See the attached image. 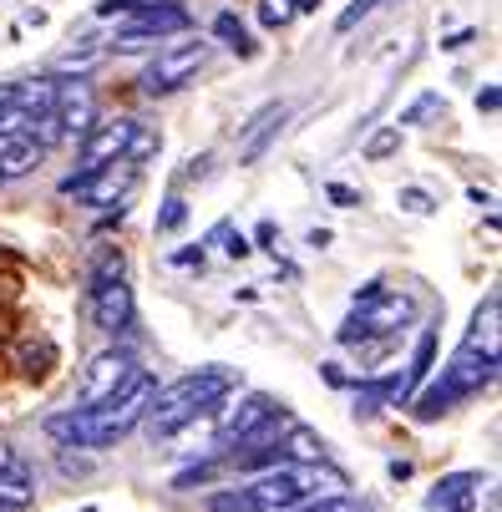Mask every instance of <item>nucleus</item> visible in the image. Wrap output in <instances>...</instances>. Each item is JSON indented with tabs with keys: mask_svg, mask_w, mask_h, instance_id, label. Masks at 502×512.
<instances>
[{
	"mask_svg": "<svg viewBox=\"0 0 502 512\" xmlns=\"http://www.w3.org/2000/svg\"><path fill=\"white\" fill-rule=\"evenodd\" d=\"M345 487V472L325 467V462H284L269 472H254V482L244 487H224L208 497V512H295L300 502L330 497Z\"/></svg>",
	"mask_w": 502,
	"mask_h": 512,
	"instance_id": "nucleus-1",
	"label": "nucleus"
},
{
	"mask_svg": "<svg viewBox=\"0 0 502 512\" xmlns=\"http://www.w3.org/2000/svg\"><path fill=\"white\" fill-rule=\"evenodd\" d=\"M153 391H158L153 376L142 371L127 391H117V396L102 401V406H71V411L51 416V421H46V436H51V442H61V447L107 452V447L122 442L132 426H142V416H148V406H153Z\"/></svg>",
	"mask_w": 502,
	"mask_h": 512,
	"instance_id": "nucleus-2",
	"label": "nucleus"
},
{
	"mask_svg": "<svg viewBox=\"0 0 502 512\" xmlns=\"http://www.w3.org/2000/svg\"><path fill=\"white\" fill-rule=\"evenodd\" d=\"M234 391H239V376L229 371V365H198V371L178 376L173 386L153 391V406H148L142 421H148L153 442H168V436H178L183 426L208 416L213 406H224Z\"/></svg>",
	"mask_w": 502,
	"mask_h": 512,
	"instance_id": "nucleus-3",
	"label": "nucleus"
},
{
	"mask_svg": "<svg viewBox=\"0 0 502 512\" xmlns=\"http://www.w3.org/2000/svg\"><path fill=\"white\" fill-rule=\"evenodd\" d=\"M492 381H497V355H487V350H477V345H462V350L447 360L442 381H432V386L416 396V416H421V421H437L442 411H452V401L477 396V391L492 386Z\"/></svg>",
	"mask_w": 502,
	"mask_h": 512,
	"instance_id": "nucleus-4",
	"label": "nucleus"
},
{
	"mask_svg": "<svg viewBox=\"0 0 502 512\" xmlns=\"http://www.w3.org/2000/svg\"><path fill=\"white\" fill-rule=\"evenodd\" d=\"M208 56H213L208 41H173V46H163L153 56V66L142 71V92H148V97H168V92L188 87L198 71L208 66Z\"/></svg>",
	"mask_w": 502,
	"mask_h": 512,
	"instance_id": "nucleus-5",
	"label": "nucleus"
},
{
	"mask_svg": "<svg viewBox=\"0 0 502 512\" xmlns=\"http://www.w3.org/2000/svg\"><path fill=\"white\" fill-rule=\"evenodd\" d=\"M406 325H416V300L381 289V295H376L366 310H355V315L340 325V345H366V340L396 335V330H406Z\"/></svg>",
	"mask_w": 502,
	"mask_h": 512,
	"instance_id": "nucleus-6",
	"label": "nucleus"
},
{
	"mask_svg": "<svg viewBox=\"0 0 502 512\" xmlns=\"http://www.w3.org/2000/svg\"><path fill=\"white\" fill-rule=\"evenodd\" d=\"M178 31H188V11L183 6H173V0H137L132 21L117 26V51H142V46L168 41Z\"/></svg>",
	"mask_w": 502,
	"mask_h": 512,
	"instance_id": "nucleus-7",
	"label": "nucleus"
},
{
	"mask_svg": "<svg viewBox=\"0 0 502 512\" xmlns=\"http://www.w3.org/2000/svg\"><path fill=\"white\" fill-rule=\"evenodd\" d=\"M137 376H142V365H137L127 350H102V355L87 365V376H82L77 406H102V401H112L117 391H127Z\"/></svg>",
	"mask_w": 502,
	"mask_h": 512,
	"instance_id": "nucleus-8",
	"label": "nucleus"
},
{
	"mask_svg": "<svg viewBox=\"0 0 502 512\" xmlns=\"http://www.w3.org/2000/svg\"><path fill=\"white\" fill-rule=\"evenodd\" d=\"M284 406L269 396V391H244L239 401H229L224 411H219V447H234V442H244V436H254L264 421H274Z\"/></svg>",
	"mask_w": 502,
	"mask_h": 512,
	"instance_id": "nucleus-9",
	"label": "nucleus"
},
{
	"mask_svg": "<svg viewBox=\"0 0 502 512\" xmlns=\"http://www.w3.org/2000/svg\"><path fill=\"white\" fill-rule=\"evenodd\" d=\"M87 305H92V320H97V330H107V335H127V330H132V320H137V305H132V284H127V279L87 284Z\"/></svg>",
	"mask_w": 502,
	"mask_h": 512,
	"instance_id": "nucleus-10",
	"label": "nucleus"
},
{
	"mask_svg": "<svg viewBox=\"0 0 502 512\" xmlns=\"http://www.w3.org/2000/svg\"><path fill=\"white\" fill-rule=\"evenodd\" d=\"M137 122L132 117H117V122H97L87 137H82V168H107V163H122L127 158V142H132Z\"/></svg>",
	"mask_w": 502,
	"mask_h": 512,
	"instance_id": "nucleus-11",
	"label": "nucleus"
},
{
	"mask_svg": "<svg viewBox=\"0 0 502 512\" xmlns=\"http://www.w3.org/2000/svg\"><path fill=\"white\" fill-rule=\"evenodd\" d=\"M51 117L61 122L66 137H87L97 127V102L82 82H56V102H51Z\"/></svg>",
	"mask_w": 502,
	"mask_h": 512,
	"instance_id": "nucleus-12",
	"label": "nucleus"
},
{
	"mask_svg": "<svg viewBox=\"0 0 502 512\" xmlns=\"http://www.w3.org/2000/svg\"><path fill=\"white\" fill-rule=\"evenodd\" d=\"M477 487H482V472H452L432 487L426 507L432 512H477Z\"/></svg>",
	"mask_w": 502,
	"mask_h": 512,
	"instance_id": "nucleus-13",
	"label": "nucleus"
},
{
	"mask_svg": "<svg viewBox=\"0 0 502 512\" xmlns=\"http://www.w3.org/2000/svg\"><path fill=\"white\" fill-rule=\"evenodd\" d=\"M284 117H290V107H284V102H269V107L244 127V148H239V158H244V163H259V158H264V148L274 142V132L284 127Z\"/></svg>",
	"mask_w": 502,
	"mask_h": 512,
	"instance_id": "nucleus-14",
	"label": "nucleus"
},
{
	"mask_svg": "<svg viewBox=\"0 0 502 512\" xmlns=\"http://www.w3.org/2000/svg\"><path fill=\"white\" fill-rule=\"evenodd\" d=\"M132 178H137V168H132V163H122V168H112V163H107V168H97V178H92L77 198H82V203H92V208H107L112 198H122V193L132 188Z\"/></svg>",
	"mask_w": 502,
	"mask_h": 512,
	"instance_id": "nucleus-15",
	"label": "nucleus"
},
{
	"mask_svg": "<svg viewBox=\"0 0 502 512\" xmlns=\"http://www.w3.org/2000/svg\"><path fill=\"white\" fill-rule=\"evenodd\" d=\"M284 462H325V436L290 421V431H284Z\"/></svg>",
	"mask_w": 502,
	"mask_h": 512,
	"instance_id": "nucleus-16",
	"label": "nucleus"
},
{
	"mask_svg": "<svg viewBox=\"0 0 502 512\" xmlns=\"http://www.w3.org/2000/svg\"><path fill=\"white\" fill-rule=\"evenodd\" d=\"M432 365H437V335H432V330H421L416 355H411V371H406V381H401V401H406L411 391H421V386H426V376H432Z\"/></svg>",
	"mask_w": 502,
	"mask_h": 512,
	"instance_id": "nucleus-17",
	"label": "nucleus"
},
{
	"mask_svg": "<svg viewBox=\"0 0 502 512\" xmlns=\"http://www.w3.org/2000/svg\"><path fill=\"white\" fill-rule=\"evenodd\" d=\"M467 345H477V350L497 355V295H487V300L477 305V320H472V335H467Z\"/></svg>",
	"mask_w": 502,
	"mask_h": 512,
	"instance_id": "nucleus-18",
	"label": "nucleus"
},
{
	"mask_svg": "<svg viewBox=\"0 0 502 512\" xmlns=\"http://www.w3.org/2000/svg\"><path fill=\"white\" fill-rule=\"evenodd\" d=\"M213 36H219L229 51H239V56H254V41H249V26L234 16V11H219L213 16Z\"/></svg>",
	"mask_w": 502,
	"mask_h": 512,
	"instance_id": "nucleus-19",
	"label": "nucleus"
},
{
	"mask_svg": "<svg viewBox=\"0 0 502 512\" xmlns=\"http://www.w3.org/2000/svg\"><path fill=\"white\" fill-rule=\"evenodd\" d=\"M97 61H102V46H71V51H61L51 61V71H56V77H71V71L82 77V71H92Z\"/></svg>",
	"mask_w": 502,
	"mask_h": 512,
	"instance_id": "nucleus-20",
	"label": "nucleus"
},
{
	"mask_svg": "<svg viewBox=\"0 0 502 512\" xmlns=\"http://www.w3.org/2000/svg\"><path fill=\"white\" fill-rule=\"evenodd\" d=\"M447 112V102H442V92H421L406 112H401V127H426L432 117H442Z\"/></svg>",
	"mask_w": 502,
	"mask_h": 512,
	"instance_id": "nucleus-21",
	"label": "nucleus"
},
{
	"mask_svg": "<svg viewBox=\"0 0 502 512\" xmlns=\"http://www.w3.org/2000/svg\"><path fill=\"white\" fill-rule=\"evenodd\" d=\"M295 512H371V502H361V497H350V492H330V497L300 502Z\"/></svg>",
	"mask_w": 502,
	"mask_h": 512,
	"instance_id": "nucleus-22",
	"label": "nucleus"
},
{
	"mask_svg": "<svg viewBox=\"0 0 502 512\" xmlns=\"http://www.w3.org/2000/svg\"><path fill=\"white\" fill-rule=\"evenodd\" d=\"M31 502H36V487H31V482L0 477V512H26Z\"/></svg>",
	"mask_w": 502,
	"mask_h": 512,
	"instance_id": "nucleus-23",
	"label": "nucleus"
},
{
	"mask_svg": "<svg viewBox=\"0 0 502 512\" xmlns=\"http://www.w3.org/2000/svg\"><path fill=\"white\" fill-rule=\"evenodd\" d=\"M290 21H295V0H259V26L284 31Z\"/></svg>",
	"mask_w": 502,
	"mask_h": 512,
	"instance_id": "nucleus-24",
	"label": "nucleus"
},
{
	"mask_svg": "<svg viewBox=\"0 0 502 512\" xmlns=\"http://www.w3.org/2000/svg\"><path fill=\"white\" fill-rule=\"evenodd\" d=\"M401 153V127H381L371 142H366V158L371 163H381V158H396Z\"/></svg>",
	"mask_w": 502,
	"mask_h": 512,
	"instance_id": "nucleus-25",
	"label": "nucleus"
},
{
	"mask_svg": "<svg viewBox=\"0 0 502 512\" xmlns=\"http://www.w3.org/2000/svg\"><path fill=\"white\" fill-rule=\"evenodd\" d=\"M188 224V203L183 198H168L163 208H158V234H178Z\"/></svg>",
	"mask_w": 502,
	"mask_h": 512,
	"instance_id": "nucleus-26",
	"label": "nucleus"
},
{
	"mask_svg": "<svg viewBox=\"0 0 502 512\" xmlns=\"http://www.w3.org/2000/svg\"><path fill=\"white\" fill-rule=\"evenodd\" d=\"M376 6H381V0H350V6L335 16V31H355V26H361V21H366Z\"/></svg>",
	"mask_w": 502,
	"mask_h": 512,
	"instance_id": "nucleus-27",
	"label": "nucleus"
},
{
	"mask_svg": "<svg viewBox=\"0 0 502 512\" xmlns=\"http://www.w3.org/2000/svg\"><path fill=\"white\" fill-rule=\"evenodd\" d=\"M0 477H16V482H31V467H26V457H21L16 447H6V442H0Z\"/></svg>",
	"mask_w": 502,
	"mask_h": 512,
	"instance_id": "nucleus-28",
	"label": "nucleus"
},
{
	"mask_svg": "<svg viewBox=\"0 0 502 512\" xmlns=\"http://www.w3.org/2000/svg\"><path fill=\"white\" fill-rule=\"evenodd\" d=\"M396 203H401L406 213H421V218H426V213H432V208H437V203H432V198H426L421 188H401V193H396Z\"/></svg>",
	"mask_w": 502,
	"mask_h": 512,
	"instance_id": "nucleus-29",
	"label": "nucleus"
},
{
	"mask_svg": "<svg viewBox=\"0 0 502 512\" xmlns=\"http://www.w3.org/2000/svg\"><path fill=\"white\" fill-rule=\"evenodd\" d=\"M325 198H330L335 208H361V193H355L350 183H325Z\"/></svg>",
	"mask_w": 502,
	"mask_h": 512,
	"instance_id": "nucleus-30",
	"label": "nucleus"
},
{
	"mask_svg": "<svg viewBox=\"0 0 502 512\" xmlns=\"http://www.w3.org/2000/svg\"><path fill=\"white\" fill-rule=\"evenodd\" d=\"M208 163H213L208 153H198V158H188V168H183V183H188V178H208Z\"/></svg>",
	"mask_w": 502,
	"mask_h": 512,
	"instance_id": "nucleus-31",
	"label": "nucleus"
},
{
	"mask_svg": "<svg viewBox=\"0 0 502 512\" xmlns=\"http://www.w3.org/2000/svg\"><path fill=\"white\" fill-rule=\"evenodd\" d=\"M497 102H502L497 87H482V92H477V112H497Z\"/></svg>",
	"mask_w": 502,
	"mask_h": 512,
	"instance_id": "nucleus-32",
	"label": "nucleus"
},
{
	"mask_svg": "<svg viewBox=\"0 0 502 512\" xmlns=\"http://www.w3.org/2000/svg\"><path fill=\"white\" fill-rule=\"evenodd\" d=\"M137 0H97V16H117V11H132Z\"/></svg>",
	"mask_w": 502,
	"mask_h": 512,
	"instance_id": "nucleus-33",
	"label": "nucleus"
},
{
	"mask_svg": "<svg viewBox=\"0 0 502 512\" xmlns=\"http://www.w3.org/2000/svg\"><path fill=\"white\" fill-rule=\"evenodd\" d=\"M224 249H229V254H234V259H249V254H254V244H249V239H244V234H234V239H229V244H224Z\"/></svg>",
	"mask_w": 502,
	"mask_h": 512,
	"instance_id": "nucleus-34",
	"label": "nucleus"
},
{
	"mask_svg": "<svg viewBox=\"0 0 502 512\" xmlns=\"http://www.w3.org/2000/svg\"><path fill=\"white\" fill-rule=\"evenodd\" d=\"M254 244H259V249H274V224H269V218L254 229Z\"/></svg>",
	"mask_w": 502,
	"mask_h": 512,
	"instance_id": "nucleus-35",
	"label": "nucleus"
},
{
	"mask_svg": "<svg viewBox=\"0 0 502 512\" xmlns=\"http://www.w3.org/2000/svg\"><path fill=\"white\" fill-rule=\"evenodd\" d=\"M16 107V82H0V112Z\"/></svg>",
	"mask_w": 502,
	"mask_h": 512,
	"instance_id": "nucleus-36",
	"label": "nucleus"
},
{
	"mask_svg": "<svg viewBox=\"0 0 502 512\" xmlns=\"http://www.w3.org/2000/svg\"><path fill=\"white\" fill-rule=\"evenodd\" d=\"M467 41H477V31H457V36H452V41H442V46H452V51H462Z\"/></svg>",
	"mask_w": 502,
	"mask_h": 512,
	"instance_id": "nucleus-37",
	"label": "nucleus"
},
{
	"mask_svg": "<svg viewBox=\"0 0 502 512\" xmlns=\"http://www.w3.org/2000/svg\"><path fill=\"white\" fill-rule=\"evenodd\" d=\"M178 264H198V269H203V249H183V254H178Z\"/></svg>",
	"mask_w": 502,
	"mask_h": 512,
	"instance_id": "nucleus-38",
	"label": "nucleus"
},
{
	"mask_svg": "<svg viewBox=\"0 0 502 512\" xmlns=\"http://www.w3.org/2000/svg\"><path fill=\"white\" fill-rule=\"evenodd\" d=\"M320 6V0H295V11H315Z\"/></svg>",
	"mask_w": 502,
	"mask_h": 512,
	"instance_id": "nucleus-39",
	"label": "nucleus"
},
{
	"mask_svg": "<svg viewBox=\"0 0 502 512\" xmlns=\"http://www.w3.org/2000/svg\"><path fill=\"white\" fill-rule=\"evenodd\" d=\"M87 512H92V507H87Z\"/></svg>",
	"mask_w": 502,
	"mask_h": 512,
	"instance_id": "nucleus-40",
	"label": "nucleus"
}]
</instances>
